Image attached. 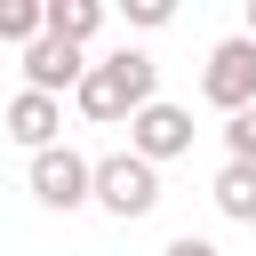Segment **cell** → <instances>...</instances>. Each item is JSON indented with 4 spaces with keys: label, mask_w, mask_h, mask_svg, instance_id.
Instances as JSON below:
<instances>
[{
    "label": "cell",
    "mask_w": 256,
    "mask_h": 256,
    "mask_svg": "<svg viewBox=\"0 0 256 256\" xmlns=\"http://www.w3.org/2000/svg\"><path fill=\"white\" fill-rule=\"evenodd\" d=\"M152 96H160V64H152L144 48H112V56H88V72H80V88H72L80 120H96V128H112V120L144 112Z\"/></svg>",
    "instance_id": "cell-1"
},
{
    "label": "cell",
    "mask_w": 256,
    "mask_h": 256,
    "mask_svg": "<svg viewBox=\"0 0 256 256\" xmlns=\"http://www.w3.org/2000/svg\"><path fill=\"white\" fill-rule=\"evenodd\" d=\"M88 208H104V216H120V224L152 216V208H160V168H144L136 152L88 160Z\"/></svg>",
    "instance_id": "cell-2"
},
{
    "label": "cell",
    "mask_w": 256,
    "mask_h": 256,
    "mask_svg": "<svg viewBox=\"0 0 256 256\" xmlns=\"http://www.w3.org/2000/svg\"><path fill=\"white\" fill-rule=\"evenodd\" d=\"M192 136H200V128H192V112H184V104H168V96H152L144 112H128V152H136L144 168L184 160V152H192Z\"/></svg>",
    "instance_id": "cell-3"
},
{
    "label": "cell",
    "mask_w": 256,
    "mask_h": 256,
    "mask_svg": "<svg viewBox=\"0 0 256 256\" xmlns=\"http://www.w3.org/2000/svg\"><path fill=\"white\" fill-rule=\"evenodd\" d=\"M200 96H208V104H216V112H224V120H232V112H248V104H256V48H248V40H240V32H232V40H216V48H208V64H200Z\"/></svg>",
    "instance_id": "cell-4"
},
{
    "label": "cell",
    "mask_w": 256,
    "mask_h": 256,
    "mask_svg": "<svg viewBox=\"0 0 256 256\" xmlns=\"http://www.w3.org/2000/svg\"><path fill=\"white\" fill-rule=\"evenodd\" d=\"M24 184H32V200H40V208L72 216V208H88V152H72V144H48V152H32Z\"/></svg>",
    "instance_id": "cell-5"
},
{
    "label": "cell",
    "mask_w": 256,
    "mask_h": 256,
    "mask_svg": "<svg viewBox=\"0 0 256 256\" xmlns=\"http://www.w3.org/2000/svg\"><path fill=\"white\" fill-rule=\"evenodd\" d=\"M80 72H88V48H64V40H48V32L24 48V88H32V96H56V104H64V88H80Z\"/></svg>",
    "instance_id": "cell-6"
},
{
    "label": "cell",
    "mask_w": 256,
    "mask_h": 256,
    "mask_svg": "<svg viewBox=\"0 0 256 256\" xmlns=\"http://www.w3.org/2000/svg\"><path fill=\"white\" fill-rule=\"evenodd\" d=\"M0 128H8L24 152H48V144H64V104H56V96H32V88H16V96L0 104Z\"/></svg>",
    "instance_id": "cell-7"
},
{
    "label": "cell",
    "mask_w": 256,
    "mask_h": 256,
    "mask_svg": "<svg viewBox=\"0 0 256 256\" xmlns=\"http://www.w3.org/2000/svg\"><path fill=\"white\" fill-rule=\"evenodd\" d=\"M40 32L64 48H88L104 32V0H40Z\"/></svg>",
    "instance_id": "cell-8"
},
{
    "label": "cell",
    "mask_w": 256,
    "mask_h": 256,
    "mask_svg": "<svg viewBox=\"0 0 256 256\" xmlns=\"http://www.w3.org/2000/svg\"><path fill=\"white\" fill-rule=\"evenodd\" d=\"M208 200H216V216L256 224V160H224V168H216V184H208Z\"/></svg>",
    "instance_id": "cell-9"
},
{
    "label": "cell",
    "mask_w": 256,
    "mask_h": 256,
    "mask_svg": "<svg viewBox=\"0 0 256 256\" xmlns=\"http://www.w3.org/2000/svg\"><path fill=\"white\" fill-rule=\"evenodd\" d=\"M0 40L8 48H32L40 40V0H0Z\"/></svg>",
    "instance_id": "cell-10"
},
{
    "label": "cell",
    "mask_w": 256,
    "mask_h": 256,
    "mask_svg": "<svg viewBox=\"0 0 256 256\" xmlns=\"http://www.w3.org/2000/svg\"><path fill=\"white\" fill-rule=\"evenodd\" d=\"M224 160H256V104L224 120Z\"/></svg>",
    "instance_id": "cell-11"
},
{
    "label": "cell",
    "mask_w": 256,
    "mask_h": 256,
    "mask_svg": "<svg viewBox=\"0 0 256 256\" xmlns=\"http://www.w3.org/2000/svg\"><path fill=\"white\" fill-rule=\"evenodd\" d=\"M120 8H128V24H136V32H160V24L176 16V0H120Z\"/></svg>",
    "instance_id": "cell-12"
},
{
    "label": "cell",
    "mask_w": 256,
    "mask_h": 256,
    "mask_svg": "<svg viewBox=\"0 0 256 256\" xmlns=\"http://www.w3.org/2000/svg\"><path fill=\"white\" fill-rule=\"evenodd\" d=\"M160 256H224V248H216V240H200V232H176Z\"/></svg>",
    "instance_id": "cell-13"
},
{
    "label": "cell",
    "mask_w": 256,
    "mask_h": 256,
    "mask_svg": "<svg viewBox=\"0 0 256 256\" xmlns=\"http://www.w3.org/2000/svg\"><path fill=\"white\" fill-rule=\"evenodd\" d=\"M240 40H248V48H256V0H248V32H240Z\"/></svg>",
    "instance_id": "cell-14"
}]
</instances>
